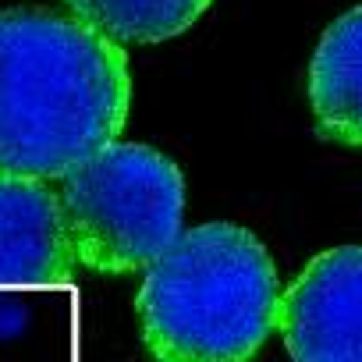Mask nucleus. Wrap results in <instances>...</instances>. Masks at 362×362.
Returning <instances> with one entry per match:
<instances>
[{
  "label": "nucleus",
  "mask_w": 362,
  "mask_h": 362,
  "mask_svg": "<svg viewBox=\"0 0 362 362\" xmlns=\"http://www.w3.org/2000/svg\"><path fill=\"white\" fill-rule=\"evenodd\" d=\"M291 362H362V245H337L305 263L277 316Z\"/></svg>",
  "instance_id": "obj_4"
},
{
  "label": "nucleus",
  "mask_w": 362,
  "mask_h": 362,
  "mask_svg": "<svg viewBox=\"0 0 362 362\" xmlns=\"http://www.w3.org/2000/svg\"><path fill=\"white\" fill-rule=\"evenodd\" d=\"M309 103L327 142L362 149V4L323 33L309 61Z\"/></svg>",
  "instance_id": "obj_6"
},
{
  "label": "nucleus",
  "mask_w": 362,
  "mask_h": 362,
  "mask_svg": "<svg viewBox=\"0 0 362 362\" xmlns=\"http://www.w3.org/2000/svg\"><path fill=\"white\" fill-rule=\"evenodd\" d=\"M61 210L78 267L100 274L142 270L181 235L185 177L149 146L110 142L64 174Z\"/></svg>",
  "instance_id": "obj_3"
},
{
  "label": "nucleus",
  "mask_w": 362,
  "mask_h": 362,
  "mask_svg": "<svg viewBox=\"0 0 362 362\" xmlns=\"http://www.w3.org/2000/svg\"><path fill=\"white\" fill-rule=\"evenodd\" d=\"M78 22L121 43H163L181 36L210 0H68Z\"/></svg>",
  "instance_id": "obj_7"
},
{
  "label": "nucleus",
  "mask_w": 362,
  "mask_h": 362,
  "mask_svg": "<svg viewBox=\"0 0 362 362\" xmlns=\"http://www.w3.org/2000/svg\"><path fill=\"white\" fill-rule=\"evenodd\" d=\"M61 196L40 177L0 174V288H47L75 274Z\"/></svg>",
  "instance_id": "obj_5"
},
{
  "label": "nucleus",
  "mask_w": 362,
  "mask_h": 362,
  "mask_svg": "<svg viewBox=\"0 0 362 362\" xmlns=\"http://www.w3.org/2000/svg\"><path fill=\"white\" fill-rule=\"evenodd\" d=\"M25 327V305L15 298H0V337H11Z\"/></svg>",
  "instance_id": "obj_8"
},
{
  "label": "nucleus",
  "mask_w": 362,
  "mask_h": 362,
  "mask_svg": "<svg viewBox=\"0 0 362 362\" xmlns=\"http://www.w3.org/2000/svg\"><path fill=\"white\" fill-rule=\"evenodd\" d=\"M124 50L78 18L0 11V174L64 177L128 121Z\"/></svg>",
  "instance_id": "obj_1"
},
{
  "label": "nucleus",
  "mask_w": 362,
  "mask_h": 362,
  "mask_svg": "<svg viewBox=\"0 0 362 362\" xmlns=\"http://www.w3.org/2000/svg\"><path fill=\"white\" fill-rule=\"evenodd\" d=\"M281 295L263 242L217 221L174 238L149 267L135 309L156 362H249L277 327Z\"/></svg>",
  "instance_id": "obj_2"
}]
</instances>
